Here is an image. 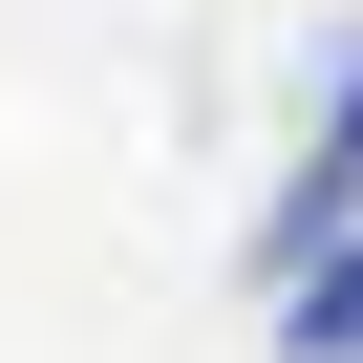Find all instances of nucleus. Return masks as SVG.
Returning a JSON list of instances; mask_svg holds the SVG:
<instances>
[{
    "mask_svg": "<svg viewBox=\"0 0 363 363\" xmlns=\"http://www.w3.org/2000/svg\"><path fill=\"white\" fill-rule=\"evenodd\" d=\"M342 214H363V43H342V65H320V171H299V193H278V214H257V278H278V299H299V278H320V257H342Z\"/></svg>",
    "mask_w": 363,
    "mask_h": 363,
    "instance_id": "nucleus-1",
    "label": "nucleus"
},
{
    "mask_svg": "<svg viewBox=\"0 0 363 363\" xmlns=\"http://www.w3.org/2000/svg\"><path fill=\"white\" fill-rule=\"evenodd\" d=\"M278 363H363V235H342V257L278 299Z\"/></svg>",
    "mask_w": 363,
    "mask_h": 363,
    "instance_id": "nucleus-2",
    "label": "nucleus"
}]
</instances>
